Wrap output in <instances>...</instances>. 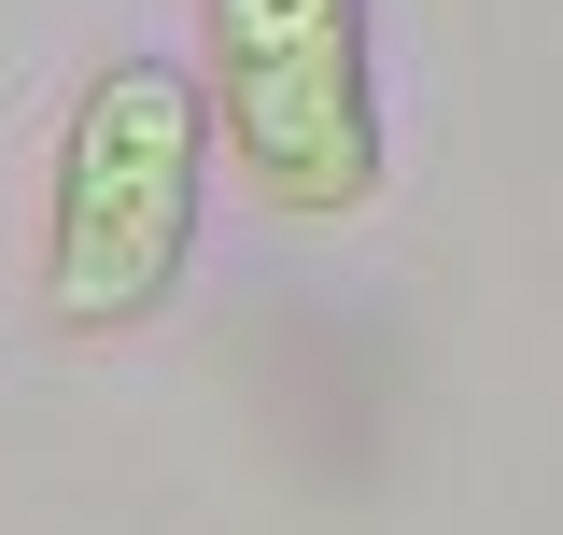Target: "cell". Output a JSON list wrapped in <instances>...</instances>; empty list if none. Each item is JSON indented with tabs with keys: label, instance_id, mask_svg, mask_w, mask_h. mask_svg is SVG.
Masks as SVG:
<instances>
[{
	"label": "cell",
	"instance_id": "7a4b0ae2",
	"mask_svg": "<svg viewBox=\"0 0 563 535\" xmlns=\"http://www.w3.org/2000/svg\"><path fill=\"white\" fill-rule=\"evenodd\" d=\"M211 99L225 155L282 211H366L380 184V85L366 0H211Z\"/></svg>",
	"mask_w": 563,
	"mask_h": 535
},
{
	"label": "cell",
	"instance_id": "6da1fadb",
	"mask_svg": "<svg viewBox=\"0 0 563 535\" xmlns=\"http://www.w3.org/2000/svg\"><path fill=\"white\" fill-rule=\"evenodd\" d=\"M198 184H211V113L169 57H113L85 99H70L57 141V226H43V310L70 338L141 325L169 282H184V240H198Z\"/></svg>",
	"mask_w": 563,
	"mask_h": 535
}]
</instances>
